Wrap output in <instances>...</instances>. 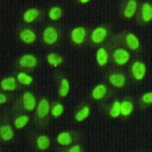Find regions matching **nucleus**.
Listing matches in <instances>:
<instances>
[{
	"label": "nucleus",
	"mask_w": 152,
	"mask_h": 152,
	"mask_svg": "<svg viewBox=\"0 0 152 152\" xmlns=\"http://www.w3.org/2000/svg\"><path fill=\"white\" fill-rule=\"evenodd\" d=\"M43 40L47 44H53L56 43L58 39V34L56 29L53 27H49L43 32Z\"/></svg>",
	"instance_id": "1"
},
{
	"label": "nucleus",
	"mask_w": 152,
	"mask_h": 152,
	"mask_svg": "<svg viewBox=\"0 0 152 152\" xmlns=\"http://www.w3.org/2000/svg\"><path fill=\"white\" fill-rule=\"evenodd\" d=\"M132 71L133 76L135 77V78H136L137 80L142 79L145 75V71H146L145 65L140 62H135L132 66Z\"/></svg>",
	"instance_id": "2"
},
{
	"label": "nucleus",
	"mask_w": 152,
	"mask_h": 152,
	"mask_svg": "<svg viewBox=\"0 0 152 152\" xmlns=\"http://www.w3.org/2000/svg\"><path fill=\"white\" fill-rule=\"evenodd\" d=\"M129 55L125 50L123 49H119L116 50L114 53V59L115 62L119 65H123L128 62Z\"/></svg>",
	"instance_id": "3"
},
{
	"label": "nucleus",
	"mask_w": 152,
	"mask_h": 152,
	"mask_svg": "<svg viewBox=\"0 0 152 152\" xmlns=\"http://www.w3.org/2000/svg\"><path fill=\"white\" fill-rule=\"evenodd\" d=\"M85 30L81 27L74 29L72 32V39L77 44H81L85 40Z\"/></svg>",
	"instance_id": "4"
},
{
	"label": "nucleus",
	"mask_w": 152,
	"mask_h": 152,
	"mask_svg": "<svg viewBox=\"0 0 152 152\" xmlns=\"http://www.w3.org/2000/svg\"><path fill=\"white\" fill-rule=\"evenodd\" d=\"M107 36V30L103 28H98L92 32L91 38L94 43L103 42Z\"/></svg>",
	"instance_id": "5"
},
{
	"label": "nucleus",
	"mask_w": 152,
	"mask_h": 152,
	"mask_svg": "<svg viewBox=\"0 0 152 152\" xmlns=\"http://www.w3.org/2000/svg\"><path fill=\"white\" fill-rule=\"evenodd\" d=\"M24 107L28 110H33L36 105V100L34 96L30 93H25L23 97Z\"/></svg>",
	"instance_id": "6"
},
{
	"label": "nucleus",
	"mask_w": 152,
	"mask_h": 152,
	"mask_svg": "<svg viewBox=\"0 0 152 152\" xmlns=\"http://www.w3.org/2000/svg\"><path fill=\"white\" fill-rule=\"evenodd\" d=\"M20 65L26 68L34 67L37 65V59L32 55H25L20 60Z\"/></svg>",
	"instance_id": "7"
},
{
	"label": "nucleus",
	"mask_w": 152,
	"mask_h": 152,
	"mask_svg": "<svg viewBox=\"0 0 152 152\" xmlns=\"http://www.w3.org/2000/svg\"><path fill=\"white\" fill-rule=\"evenodd\" d=\"M110 81L113 86L116 88H123L124 86L125 77L122 75H113L110 77Z\"/></svg>",
	"instance_id": "8"
},
{
	"label": "nucleus",
	"mask_w": 152,
	"mask_h": 152,
	"mask_svg": "<svg viewBox=\"0 0 152 152\" xmlns=\"http://www.w3.org/2000/svg\"><path fill=\"white\" fill-rule=\"evenodd\" d=\"M20 37L23 41L27 43H33L36 39L35 34L31 30H24L23 31H21Z\"/></svg>",
	"instance_id": "9"
},
{
	"label": "nucleus",
	"mask_w": 152,
	"mask_h": 152,
	"mask_svg": "<svg viewBox=\"0 0 152 152\" xmlns=\"http://www.w3.org/2000/svg\"><path fill=\"white\" fill-rule=\"evenodd\" d=\"M49 109H50V106L49 103L47 100L43 99L39 104L38 107V116L40 118L45 117L49 113Z\"/></svg>",
	"instance_id": "10"
},
{
	"label": "nucleus",
	"mask_w": 152,
	"mask_h": 152,
	"mask_svg": "<svg viewBox=\"0 0 152 152\" xmlns=\"http://www.w3.org/2000/svg\"><path fill=\"white\" fill-rule=\"evenodd\" d=\"M137 4L135 1H129L126 5V8L124 11V15L126 18H131L134 15L136 11Z\"/></svg>",
	"instance_id": "11"
},
{
	"label": "nucleus",
	"mask_w": 152,
	"mask_h": 152,
	"mask_svg": "<svg viewBox=\"0 0 152 152\" xmlns=\"http://www.w3.org/2000/svg\"><path fill=\"white\" fill-rule=\"evenodd\" d=\"M39 16V12L35 9H31L27 11L24 15V20L27 23H31L34 21Z\"/></svg>",
	"instance_id": "12"
},
{
	"label": "nucleus",
	"mask_w": 152,
	"mask_h": 152,
	"mask_svg": "<svg viewBox=\"0 0 152 152\" xmlns=\"http://www.w3.org/2000/svg\"><path fill=\"white\" fill-rule=\"evenodd\" d=\"M4 91H13L15 88V79L14 78H8L4 79L1 84Z\"/></svg>",
	"instance_id": "13"
},
{
	"label": "nucleus",
	"mask_w": 152,
	"mask_h": 152,
	"mask_svg": "<svg viewBox=\"0 0 152 152\" xmlns=\"http://www.w3.org/2000/svg\"><path fill=\"white\" fill-rule=\"evenodd\" d=\"M106 93H107L106 87L103 85H100L94 89L93 97L96 100H100L105 96Z\"/></svg>",
	"instance_id": "14"
},
{
	"label": "nucleus",
	"mask_w": 152,
	"mask_h": 152,
	"mask_svg": "<svg viewBox=\"0 0 152 152\" xmlns=\"http://www.w3.org/2000/svg\"><path fill=\"white\" fill-rule=\"evenodd\" d=\"M126 43L131 50H136L139 47V40L135 35L129 34L126 37Z\"/></svg>",
	"instance_id": "15"
},
{
	"label": "nucleus",
	"mask_w": 152,
	"mask_h": 152,
	"mask_svg": "<svg viewBox=\"0 0 152 152\" xmlns=\"http://www.w3.org/2000/svg\"><path fill=\"white\" fill-rule=\"evenodd\" d=\"M97 60L100 66H104V65L107 64L108 62V55L107 53V51L104 48L99 49L97 51Z\"/></svg>",
	"instance_id": "16"
},
{
	"label": "nucleus",
	"mask_w": 152,
	"mask_h": 152,
	"mask_svg": "<svg viewBox=\"0 0 152 152\" xmlns=\"http://www.w3.org/2000/svg\"><path fill=\"white\" fill-rule=\"evenodd\" d=\"M142 19L145 21H150L152 18V9L151 6L149 4L145 3L142 6Z\"/></svg>",
	"instance_id": "17"
},
{
	"label": "nucleus",
	"mask_w": 152,
	"mask_h": 152,
	"mask_svg": "<svg viewBox=\"0 0 152 152\" xmlns=\"http://www.w3.org/2000/svg\"><path fill=\"white\" fill-rule=\"evenodd\" d=\"M13 131L9 126H2L1 127V137L3 140L9 141L13 137Z\"/></svg>",
	"instance_id": "18"
},
{
	"label": "nucleus",
	"mask_w": 152,
	"mask_h": 152,
	"mask_svg": "<svg viewBox=\"0 0 152 152\" xmlns=\"http://www.w3.org/2000/svg\"><path fill=\"white\" fill-rule=\"evenodd\" d=\"M57 141L62 145H69L72 142L71 135L68 132L60 133L57 137Z\"/></svg>",
	"instance_id": "19"
},
{
	"label": "nucleus",
	"mask_w": 152,
	"mask_h": 152,
	"mask_svg": "<svg viewBox=\"0 0 152 152\" xmlns=\"http://www.w3.org/2000/svg\"><path fill=\"white\" fill-rule=\"evenodd\" d=\"M133 110V105L130 102L125 101L120 104V112L124 116H128Z\"/></svg>",
	"instance_id": "20"
},
{
	"label": "nucleus",
	"mask_w": 152,
	"mask_h": 152,
	"mask_svg": "<svg viewBox=\"0 0 152 152\" xmlns=\"http://www.w3.org/2000/svg\"><path fill=\"white\" fill-rule=\"evenodd\" d=\"M37 143L38 148L42 150H46L50 146V140L47 136H44V135L39 137L37 138Z\"/></svg>",
	"instance_id": "21"
},
{
	"label": "nucleus",
	"mask_w": 152,
	"mask_h": 152,
	"mask_svg": "<svg viewBox=\"0 0 152 152\" xmlns=\"http://www.w3.org/2000/svg\"><path fill=\"white\" fill-rule=\"evenodd\" d=\"M18 80L20 83L25 85H31V82L33 81V78H31V76L28 75L26 73L24 72H21L18 75Z\"/></svg>",
	"instance_id": "22"
},
{
	"label": "nucleus",
	"mask_w": 152,
	"mask_h": 152,
	"mask_svg": "<svg viewBox=\"0 0 152 152\" xmlns=\"http://www.w3.org/2000/svg\"><path fill=\"white\" fill-rule=\"evenodd\" d=\"M89 112H90V110L88 107H84L83 109H81V110L78 111V113L76 114L75 119L77 121H82L85 119H86L87 117L89 115Z\"/></svg>",
	"instance_id": "23"
},
{
	"label": "nucleus",
	"mask_w": 152,
	"mask_h": 152,
	"mask_svg": "<svg viewBox=\"0 0 152 152\" xmlns=\"http://www.w3.org/2000/svg\"><path fill=\"white\" fill-rule=\"evenodd\" d=\"M47 60H48V62L50 64L58 65L60 64L61 62H62V57L58 56L57 54L50 53L47 56Z\"/></svg>",
	"instance_id": "24"
},
{
	"label": "nucleus",
	"mask_w": 152,
	"mask_h": 152,
	"mask_svg": "<svg viewBox=\"0 0 152 152\" xmlns=\"http://www.w3.org/2000/svg\"><path fill=\"white\" fill-rule=\"evenodd\" d=\"M69 91V81L66 79H63L62 81L60 89H59V94L61 97H66Z\"/></svg>",
	"instance_id": "25"
},
{
	"label": "nucleus",
	"mask_w": 152,
	"mask_h": 152,
	"mask_svg": "<svg viewBox=\"0 0 152 152\" xmlns=\"http://www.w3.org/2000/svg\"><path fill=\"white\" fill-rule=\"evenodd\" d=\"M29 121V118L26 116H22L20 117L17 118L16 120L15 121V125L18 129H21L24 126H26L27 123Z\"/></svg>",
	"instance_id": "26"
},
{
	"label": "nucleus",
	"mask_w": 152,
	"mask_h": 152,
	"mask_svg": "<svg viewBox=\"0 0 152 152\" xmlns=\"http://www.w3.org/2000/svg\"><path fill=\"white\" fill-rule=\"evenodd\" d=\"M61 15H62V12H61V9L59 8H53L50 12V18L52 20H57L61 17Z\"/></svg>",
	"instance_id": "27"
},
{
	"label": "nucleus",
	"mask_w": 152,
	"mask_h": 152,
	"mask_svg": "<svg viewBox=\"0 0 152 152\" xmlns=\"http://www.w3.org/2000/svg\"><path fill=\"white\" fill-rule=\"evenodd\" d=\"M120 104L119 102H115L113 104V107L110 110V115L113 117L116 118L119 116L120 114Z\"/></svg>",
	"instance_id": "28"
},
{
	"label": "nucleus",
	"mask_w": 152,
	"mask_h": 152,
	"mask_svg": "<svg viewBox=\"0 0 152 152\" xmlns=\"http://www.w3.org/2000/svg\"><path fill=\"white\" fill-rule=\"evenodd\" d=\"M64 111V108L61 104H58V105H56L55 107L53 108L52 110V115H53L54 116H59L60 115H62V113Z\"/></svg>",
	"instance_id": "29"
},
{
	"label": "nucleus",
	"mask_w": 152,
	"mask_h": 152,
	"mask_svg": "<svg viewBox=\"0 0 152 152\" xmlns=\"http://www.w3.org/2000/svg\"><path fill=\"white\" fill-rule=\"evenodd\" d=\"M142 100L145 103L147 104H151L152 102V94L151 93H148L145 94L142 97Z\"/></svg>",
	"instance_id": "30"
},
{
	"label": "nucleus",
	"mask_w": 152,
	"mask_h": 152,
	"mask_svg": "<svg viewBox=\"0 0 152 152\" xmlns=\"http://www.w3.org/2000/svg\"><path fill=\"white\" fill-rule=\"evenodd\" d=\"M69 151H71V152H79V151H81V148H80L79 145H75V146L72 147V148H70Z\"/></svg>",
	"instance_id": "31"
},
{
	"label": "nucleus",
	"mask_w": 152,
	"mask_h": 152,
	"mask_svg": "<svg viewBox=\"0 0 152 152\" xmlns=\"http://www.w3.org/2000/svg\"><path fill=\"white\" fill-rule=\"evenodd\" d=\"M5 101H6V97H5V95H0V103H1V104H3V103H5Z\"/></svg>",
	"instance_id": "32"
},
{
	"label": "nucleus",
	"mask_w": 152,
	"mask_h": 152,
	"mask_svg": "<svg viewBox=\"0 0 152 152\" xmlns=\"http://www.w3.org/2000/svg\"><path fill=\"white\" fill-rule=\"evenodd\" d=\"M81 2H82V3H85V2H88L89 1L88 0H81V1H80Z\"/></svg>",
	"instance_id": "33"
}]
</instances>
